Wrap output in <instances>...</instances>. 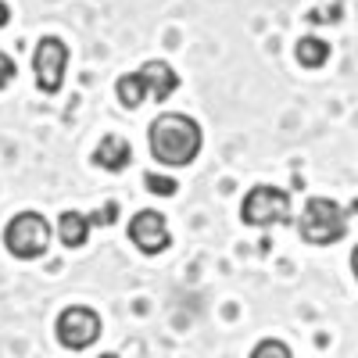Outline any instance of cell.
Here are the masks:
<instances>
[{
    "label": "cell",
    "mask_w": 358,
    "mask_h": 358,
    "mask_svg": "<svg viewBox=\"0 0 358 358\" xmlns=\"http://www.w3.org/2000/svg\"><path fill=\"white\" fill-rule=\"evenodd\" d=\"M201 143H204L201 126L183 111H165L147 126V147H151L155 162L169 165V169L194 165L201 155Z\"/></svg>",
    "instance_id": "obj_1"
},
{
    "label": "cell",
    "mask_w": 358,
    "mask_h": 358,
    "mask_svg": "<svg viewBox=\"0 0 358 358\" xmlns=\"http://www.w3.org/2000/svg\"><path fill=\"white\" fill-rule=\"evenodd\" d=\"M179 90V72L169 65V62H143L136 72H126L118 76L115 83V97L122 108H140L143 97L151 101H169L172 94Z\"/></svg>",
    "instance_id": "obj_2"
},
{
    "label": "cell",
    "mask_w": 358,
    "mask_h": 358,
    "mask_svg": "<svg viewBox=\"0 0 358 358\" xmlns=\"http://www.w3.org/2000/svg\"><path fill=\"white\" fill-rule=\"evenodd\" d=\"M297 233L312 248L337 244L348 233V212L334 197H308L301 208V219H297Z\"/></svg>",
    "instance_id": "obj_3"
},
{
    "label": "cell",
    "mask_w": 358,
    "mask_h": 358,
    "mask_svg": "<svg viewBox=\"0 0 358 358\" xmlns=\"http://www.w3.org/2000/svg\"><path fill=\"white\" fill-rule=\"evenodd\" d=\"M4 248L18 262H36L50 248V222L40 212H18L4 226Z\"/></svg>",
    "instance_id": "obj_4"
},
{
    "label": "cell",
    "mask_w": 358,
    "mask_h": 358,
    "mask_svg": "<svg viewBox=\"0 0 358 358\" xmlns=\"http://www.w3.org/2000/svg\"><path fill=\"white\" fill-rule=\"evenodd\" d=\"M241 219L244 226H255V229L290 222V194L283 187H268V183L251 187L241 201Z\"/></svg>",
    "instance_id": "obj_5"
},
{
    "label": "cell",
    "mask_w": 358,
    "mask_h": 358,
    "mask_svg": "<svg viewBox=\"0 0 358 358\" xmlns=\"http://www.w3.org/2000/svg\"><path fill=\"white\" fill-rule=\"evenodd\" d=\"M101 330H104V322H101V315L90 308V305H69L62 315H57V322H54L57 344L69 348V351L94 348L97 337H101Z\"/></svg>",
    "instance_id": "obj_6"
},
{
    "label": "cell",
    "mask_w": 358,
    "mask_h": 358,
    "mask_svg": "<svg viewBox=\"0 0 358 358\" xmlns=\"http://www.w3.org/2000/svg\"><path fill=\"white\" fill-rule=\"evenodd\" d=\"M65 69H69V43L62 36H43L33 50V72H36V86L47 97L62 94Z\"/></svg>",
    "instance_id": "obj_7"
},
{
    "label": "cell",
    "mask_w": 358,
    "mask_h": 358,
    "mask_svg": "<svg viewBox=\"0 0 358 358\" xmlns=\"http://www.w3.org/2000/svg\"><path fill=\"white\" fill-rule=\"evenodd\" d=\"M129 241L136 244L140 255H162V251H169L172 233H169L165 215L155 212V208H143V212H136V215L129 219Z\"/></svg>",
    "instance_id": "obj_8"
},
{
    "label": "cell",
    "mask_w": 358,
    "mask_h": 358,
    "mask_svg": "<svg viewBox=\"0 0 358 358\" xmlns=\"http://www.w3.org/2000/svg\"><path fill=\"white\" fill-rule=\"evenodd\" d=\"M133 162V147L126 136H118V133H108L101 143H97V151H94V165H101L104 172H126Z\"/></svg>",
    "instance_id": "obj_9"
},
{
    "label": "cell",
    "mask_w": 358,
    "mask_h": 358,
    "mask_svg": "<svg viewBox=\"0 0 358 358\" xmlns=\"http://www.w3.org/2000/svg\"><path fill=\"white\" fill-rule=\"evenodd\" d=\"M90 226H94V222H90V215H83V212H62V215H57V236H62V244L69 251L86 244Z\"/></svg>",
    "instance_id": "obj_10"
},
{
    "label": "cell",
    "mask_w": 358,
    "mask_h": 358,
    "mask_svg": "<svg viewBox=\"0 0 358 358\" xmlns=\"http://www.w3.org/2000/svg\"><path fill=\"white\" fill-rule=\"evenodd\" d=\"M294 54H297V62H301V69H322L330 62V43L319 40V36H305V40H297Z\"/></svg>",
    "instance_id": "obj_11"
},
{
    "label": "cell",
    "mask_w": 358,
    "mask_h": 358,
    "mask_svg": "<svg viewBox=\"0 0 358 358\" xmlns=\"http://www.w3.org/2000/svg\"><path fill=\"white\" fill-rule=\"evenodd\" d=\"M248 358H294V351H290L283 341H276V337H265V341H258V344L251 348Z\"/></svg>",
    "instance_id": "obj_12"
},
{
    "label": "cell",
    "mask_w": 358,
    "mask_h": 358,
    "mask_svg": "<svg viewBox=\"0 0 358 358\" xmlns=\"http://www.w3.org/2000/svg\"><path fill=\"white\" fill-rule=\"evenodd\" d=\"M143 187L151 190V194H162V197H176V190H179V183H176V179H169V176H158V172H147V176H143Z\"/></svg>",
    "instance_id": "obj_13"
},
{
    "label": "cell",
    "mask_w": 358,
    "mask_h": 358,
    "mask_svg": "<svg viewBox=\"0 0 358 358\" xmlns=\"http://www.w3.org/2000/svg\"><path fill=\"white\" fill-rule=\"evenodd\" d=\"M15 76H18V69H15V57L0 50V90H8V86L15 83Z\"/></svg>",
    "instance_id": "obj_14"
},
{
    "label": "cell",
    "mask_w": 358,
    "mask_h": 358,
    "mask_svg": "<svg viewBox=\"0 0 358 358\" xmlns=\"http://www.w3.org/2000/svg\"><path fill=\"white\" fill-rule=\"evenodd\" d=\"M115 219H118V201H108V204L101 208V212L90 215V222H94V226H111Z\"/></svg>",
    "instance_id": "obj_15"
},
{
    "label": "cell",
    "mask_w": 358,
    "mask_h": 358,
    "mask_svg": "<svg viewBox=\"0 0 358 358\" xmlns=\"http://www.w3.org/2000/svg\"><path fill=\"white\" fill-rule=\"evenodd\" d=\"M8 22H11V8L4 4V0H0V29H4Z\"/></svg>",
    "instance_id": "obj_16"
},
{
    "label": "cell",
    "mask_w": 358,
    "mask_h": 358,
    "mask_svg": "<svg viewBox=\"0 0 358 358\" xmlns=\"http://www.w3.org/2000/svg\"><path fill=\"white\" fill-rule=\"evenodd\" d=\"M351 273H355V280H358V244H355V251H351Z\"/></svg>",
    "instance_id": "obj_17"
},
{
    "label": "cell",
    "mask_w": 358,
    "mask_h": 358,
    "mask_svg": "<svg viewBox=\"0 0 358 358\" xmlns=\"http://www.w3.org/2000/svg\"><path fill=\"white\" fill-rule=\"evenodd\" d=\"M101 358H122V355H115V351H108V355H101Z\"/></svg>",
    "instance_id": "obj_18"
}]
</instances>
